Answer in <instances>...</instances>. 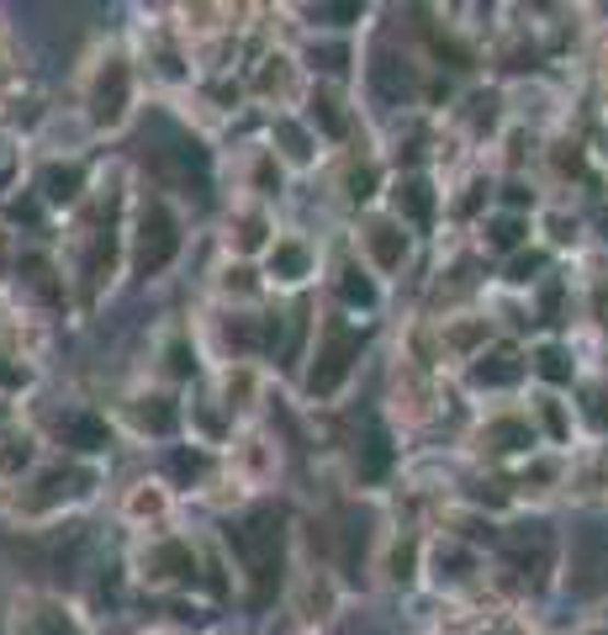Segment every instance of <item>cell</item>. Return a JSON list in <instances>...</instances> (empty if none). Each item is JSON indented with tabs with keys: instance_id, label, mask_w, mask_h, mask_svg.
I'll return each mask as SVG.
<instances>
[{
	"instance_id": "cell-20",
	"label": "cell",
	"mask_w": 608,
	"mask_h": 635,
	"mask_svg": "<svg viewBox=\"0 0 608 635\" xmlns=\"http://www.w3.org/2000/svg\"><path fill=\"white\" fill-rule=\"evenodd\" d=\"M540 265H546L540 254H529V260H514V281H529V275L540 271Z\"/></svg>"
},
{
	"instance_id": "cell-13",
	"label": "cell",
	"mask_w": 608,
	"mask_h": 635,
	"mask_svg": "<svg viewBox=\"0 0 608 635\" xmlns=\"http://www.w3.org/2000/svg\"><path fill=\"white\" fill-rule=\"evenodd\" d=\"M387 466H392V445H387V434H370V440H365L360 477H365V483H376V477H387Z\"/></svg>"
},
{
	"instance_id": "cell-3",
	"label": "cell",
	"mask_w": 608,
	"mask_h": 635,
	"mask_svg": "<svg viewBox=\"0 0 608 635\" xmlns=\"http://www.w3.org/2000/svg\"><path fill=\"white\" fill-rule=\"evenodd\" d=\"M85 483H91V477H85V472H74V466H48V472H37V483L16 492V514H27V519L54 514V509H59V498L69 503Z\"/></svg>"
},
{
	"instance_id": "cell-9",
	"label": "cell",
	"mask_w": 608,
	"mask_h": 635,
	"mask_svg": "<svg viewBox=\"0 0 608 635\" xmlns=\"http://www.w3.org/2000/svg\"><path fill=\"white\" fill-rule=\"evenodd\" d=\"M16 635H80V625L54 604H37L27 614H16Z\"/></svg>"
},
{
	"instance_id": "cell-17",
	"label": "cell",
	"mask_w": 608,
	"mask_h": 635,
	"mask_svg": "<svg viewBox=\"0 0 608 635\" xmlns=\"http://www.w3.org/2000/svg\"><path fill=\"white\" fill-rule=\"evenodd\" d=\"M540 376H546V382H566V376H572V365H566L561 350H540Z\"/></svg>"
},
{
	"instance_id": "cell-11",
	"label": "cell",
	"mask_w": 608,
	"mask_h": 635,
	"mask_svg": "<svg viewBox=\"0 0 608 635\" xmlns=\"http://www.w3.org/2000/svg\"><path fill=\"white\" fill-rule=\"evenodd\" d=\"M32 434H16V429H0V477L5 483H16L22 472L32 466Z\"/></svg>"
},
{
	"instance_id": "cell-7",
	"label": "cell",
	"mask_w": 608,
	"mask_h": 635,
	"mask_svg": "<svg viewBox=\"0 0 608 635\" xmlns=\"http://www.w3.org/2000/svg\"><path fill=\"white\" fill-rule=\"evenodd\" d=\"M144 567H149V582H175V577L196 572V556H191V545H181V541H159L149 556H144Z\"/></svg>"
},
{
	"instance_id": "cell-21",
	"label": "cell",
	"mask_w": 608,
	"mask_h": 635,
	"mask_svg": "<svg viewBox=\"0 0 608 635\" xmlns=\"http://www.w3.org/2000/svg\"><path fill=\"white\" fill-rule=\"evenodd\" d=\"M349 196H355V202L370 196V170H355V175H349Z\"/></svg>"
},
{
	"instance_id": "cell-18",
	"label": "cell",
	"mask_w": 608,
	"mask_h": 635,
	"mask_svg": "<svg viewBox=\"0 0 608 635\" xmlns=\"http://www.w3.org/2000/svg\"><path fill=\"white\" fill-rule=\"evenodd\" d=\"M518 234H524V223H518V217H497V223H492V243H497V249H514Z\"/></svg>"
},
{
	"instance_id": "cell-8",
	"label": "cell",
	"mask_w": 608,
	"mask_h": 635,
	"mask_svg": "<svg viewBox=\"0 0 608 635\" xmlns=\"http://www.w3.org/2000/svg\"><path fill=\"white\" fill-rule=\"evenodd\" d=\"M59 440L69 451H101V445H106V423L95 419L91 408H74V413L59 419Z\"/></svg>"
},
{
	"instance_id": "cell-6",
	"label": "cell",
	"mask_w": 608,
	"mask_h": 635,
	"mask_svg": "<svg viewBox=\"0 0 608 635\" xmlns=\"http://www.w3.org/2000/svg\"><path fill=\"white\" fill-rule=\"evenodd\" d=\"M80 185H85V170H80V165H48L32 191H37V202H48V207H69V202L80 196Z\"/></svg>"
},
{
	"instance_id": "cell-15",
	"label": "cell",
	"mask_w": 608,
	"mask_h": 635,
	"mask_svg": "<svg viewBox=\"0 0 608 635\" xmlns=\"http://www.w3.org/2000/svg\"><path fill=\"white\" fill-rule=\"evenodd\" d=\"M370 249H376V260L392 271L397 260H402V234H397L392 223H376V228H370Z\"/></svg>"
},
{
	"instance_id": "cell-2",
	"label": "cell",
	"mask_w": 608,
	"mask_h": 635,
	"mask_svg": "<svg viewBox=\"0 0 608 635\" xmlns=\"http://www.w3.org/2000/svg\"><path fill=\"white\" fill-rule=\"evenodd\" d=\"M233 545H239V556L249 562V572H254V582H260V588H254V599L265 604V599H271L275 572H280V514L260 509L243 530H233Z\"/></svg>"
},
{
	"instance_id": "cell-4",
	"label": "cell",
	"mask_w": 608,
	"mask_h": 635,
	"mask_svg": "<svg viewBox=\"0 0 608 635\" xmlns=\"http://www.w3.org/2000/svg\"><path fill=\"white\" fill-rule=\"evenodd\" d=\"M127 101H133V75H127L122 59H106L91 75V122L95 127H117Z\"/></svg>"
},
{
	"instance_id": "cell-23",
	"label": "cell",
	"mask_w": 608,
	"mask_h": 635,
	"mask_svg": "<svg viewBox=\"0 0 608 635\" xmlns=\"http://www.w3.org/2000/svg\"><path fill=\"white\" fill-rule=\"evenodd\" d=\"M0 429H11V397L0 393Z\"/></svg>"
},
{
	"instance_id": "cell-1",
	"label": "cell",
	"mask_w": 608,
	"mask_h": 635,
	"mask_svg": "<svg viewBox=\"0 0 608 635\" xmlns=\"http://www.w3.org/2000/svg\"><path fill=\"white\" fill-rule=\"evenodd\" d=\"M175 254H181V217L170 212V202H149V207L138 212L133 271H138V275H159Z\"/></svg>"
},
{
	"instance_id": "cell-5",
	"label": "cell",
	"mask_w": 608,
	"mask_h": 635,
	"mask_svg": "<svg viewBox=\"0 0 608 635\" xmlns=\"http://www.w3.org/2000/svg\"><path fill=\"white\" fill-rule=\"evenodd\" d=\"M360 355V333L344 329V324H329V344H323V365L312 371V393H334L344 382L349 361Z\"/></svg>"
},
{
	"instance_id": "cell-16",
	"label": "cell",
	"mask_w": 608,
	"mask_h": 635,
	"mask_svg": "<svg viewBox=\"0 0 608 635\" xmlns=\"http://www.w3.org/2000/svg\"><path fill=\"white\" fill-rule=\"evenodd\" d=\"M275 271H280V275H302L307 271V254L297 249V243H280V249H275Z\"/></svg>"
},
{
	"instance_id": "cell-22",
	"label": "cell",
	"mask_w": 608,
	"mask_h": 635,
	"mask_svg": "<svg viewBox=\"0 0 608 635\" xmlns=\"http://www.w3.org/2000/svg\"><path fill=\"white\" fill-rule=\"evenodd\" d=\"M312 59H323V69H344V48H323V54H312Z\"/></svg>"
},
{
	"instance_id": "cell-12",
	"label": "cell",
	"mask_w": 608,
	"mask_h": 635,
	"mask_svg": "<svg viewBox=\"0 0 608 635\" xmlns=\"http://www.w3.org/2000/svg\"><path fill=\"white\" fill-rule=\"evenodd\" d=\"M477 382H482V387H508V382H518V355H514V350L482 355V365H477Z\"/></svg>"
},
{
	"instance_id": "cell-10",
	"label": "cell",
	"mask_w": 608,
	"mask_h": 635,
	"mask_svg": "<svg viewBox=\"0 0 608 635\" xmlns=\"http://www.w3.org/2000/svg\"><path fill=\"white\" fill-rule=\"evenodd\" d=\"M133 423H138L144 434H170V429L181 423V413H175L170 397H138V402H133Z\"/></svg>"
},
{
	"instance_id": "cell-19",
	"label": "cell",
	"mask_w": 608,
	"mask_h": 635,
	"mask_svg": "<svg viewBox=\"0 0 608 635\" xmlns=\"http://www.w3.org/2000/svg\"><path fill=\"white\" fill-rule=\"evenodd\" d=\"M344 297H349V303H370V281H360V275L349 271V281H344Z\"/></svg>"
},
{
	"instance_id": "cell-14",
	"label": "cell",
	"mask_w": 608,
	"mask_h": 635,
	"mask_svg": "<svg viewBox=\"0 0 608 635\" xmlns=\"http://www.w3.org/2000/svg\"><path fill=\"white\" fill-rule=\"evenodd\" d=\"M397 207L408 212L413 223H428V207H434V202H428V185L424 181H402L397 185Z\"/></svg>"
}]
</instances>
